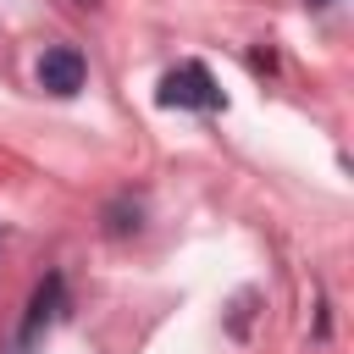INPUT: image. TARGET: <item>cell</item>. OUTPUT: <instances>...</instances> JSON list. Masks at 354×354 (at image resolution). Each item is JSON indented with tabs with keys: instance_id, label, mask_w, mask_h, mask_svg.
I'll return each instance as SVG.
<instances>
[{
	"instance_id": "cell-2",
	"label": "cell",
	"mask_w": 354,
	"mask_h": 354,
	"mask_svg": "<svg viewBox=\"0 0 354 354\" xmlns=\"http://www.w3.org/2000/svg\"><path fill=\"white\" fill-rule=\"evenodd\" d=\"M83 50H72V44H50L44 55H39V88L44 94H55V100H72L77 88H83Z\"/></svg>"
},
{
	"instance_id": "cell-5",
	"label": "cell",
	"mask_w": 354,
	"mask_h": 354,
	"mask_svg": "<svg viewBox=\"0 0 354 354\" xmlns=\"http://www.w3.org/2000/svg\"><path fill=\"white\" fill-rule=\"evenodd\" d=\"M310 6H315V11H321V6H332V0H310Z\"/></svg>"
},
{
	"instance_id": "cell-4",
	"label": "cell",
	"mask_w": 354,
	"mask_h": 354,
	"mask_svg": "<svg viewBox=\"0 0 354 354\" xmlns=\"http://www.w3.org/2000/svg\"><path fill=\"white\" fill-rule=\"evenodd\" d=\"M138 227H144V205H138L133 194H122V199L105 205V232H111V238H127V232H138Z\"/></svg>"
},
{
	"instance_id": "cell-1",
	"label": "cell",
	"mask_w": 354,
	"mask_h": 354,
	"mask_svg": "<svg viewBox=\"0 0 354 354\" xmlns=\"http://www.w3.org/2000/svg\"><path fill=\"white\" fill-rule=\"evenodd\" d=\"M160 105H171V111H221L227 94L216 88V77L199 61H183L160 77Z\"/></svg>"
},
{
	"instance_id": "cell-3",
	"label": "cell",
	"mask_w": 354,
	"mask_h": 354,
	"mask_svg": "<svg viewBox=\"0 0 354 354\" xmlns=\"http://www.w3.org/2000/svg\"><path fill=\"white\" fill-rule=\"evenodd\" d=\"M61 310H66V277H61V271H50V277L33 288V299H28V315H22V343H33L50 321H61Z\"/></svg>"
}]
</instances>
